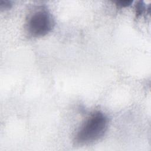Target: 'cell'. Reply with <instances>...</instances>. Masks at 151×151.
Here are the masks:
<instances>
[{
  "label": "cell",
  "mask_w": 151,
  "mask_h": 151,
  "mask_svg": "<svg viewBox=\"0 0 151 151\" xmlns=\"http://www.w3.org/2000/svg\"><path fill=\"white\" fill-rule=\"evenodd\" d=\"M108 119L100 111L92 113L78 130L74 142L78 145L93 143L102 137L107 130Z\"/></svg>",
  "instance_id": "1"
},
{
  "label": "cell",
  "mask_w": 151,
  "mask_h": 151,
  "mask_svg": "<svg viewBox=\"0 0 151 151\" xmlns=\"http://www.w3.org/2000/svg\"><path fill=\"white\" fill-rule=\"evenodd\" d=\"M54 26L51 14L44 9H40L31 14L27 22V29L32 37H41L48 34Z\"/></svg>",
  "instance_id": "2"
},
{
  "label": "cell",
  "mask_w": 151,
  "mask_h": 151,
  "mask_svg": "<svg viewBox=\"0 0 151 151\" xmlns=\"http://www.w3.org/2000/svg\"><path fill=\"white\" fill-rule=\"evenodd\" d=\"M136 14L137 16L141 15L145 9V4L143 1H139L136 5Z\"/></svg>",
  "instance_id": "3"
},
{
  "label": "cell",
  "mask_w": 151,
  "mask_h": 151,
  "mask_svg": "<svg viewBox=\"0 0 151 151\" xmlns=\"http://www.w3.org/2000/svg\"><path fill=\"white\" fill-rule=\"evenodd\" d=\"M132 3L133 1L131 0H120L117 1L116 2V5L121 8H124L130 6Z\"/></svg>",
  "instance_id": "4"
},
{
  "label": "cell",
  "mask_w": 151,
  "mask_h": 151,
  "mask_svg": "<svg viewBox=\"0 0 151 151\" xmlns=\"http://www.w3.org/2000/svg\"><path fill=\"white\" fill-rule=\"evenodd\" d=\"M12 6V3L9 1H0V8L1 9H9Z\"/></svg>",
  "instance_id": "5"
}]
</instances>
